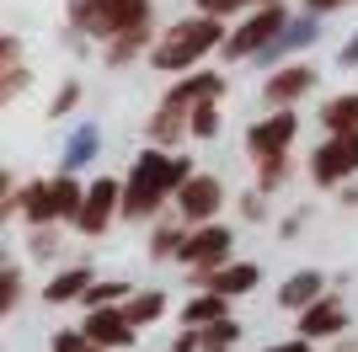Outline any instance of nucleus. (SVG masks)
<instances>
[{
  "instance_id": "obj_20",
  "label": "nucleus",
  "mask_w": 358,
  "mask_h": 352,
  "mask_svg": "<svg viewBox=\"0 0 358 352\" xmlns=\"http://www.w3.org/2000/svg\"><path fill=\"white\" fill-rule=\"evenodd\" d=\"M209 11H230V6H246V0H203Z\"/></svg>"
},
{
  "instance_id": "obj_7",
  "label": "nucleus",
  "mask_w": 358,
  "mask_h": 352,
  "mask_svg": "<svg viewBox=\"0 0 358 352\" xmlns=\"http://www.w3.org/2000/svg\"><path fill=\"white\" fill-rule=\"evenodd\" d=\"M96 22H102V32H113V27L134 32L145 22V0H96Z\"/></svg>"
},
{
  "instance_id": "obj_9",
  "label": "nucleus",
  "mask_w": 358,
  "mask_h": 352,
  "mask_svg": "<svg viewBox=\"0 0 358 352\" xmlns=\"http://www.w3.org/2000/svg\"><path fill=\"white\" fill-rule=\"evenodd\" d=\"M224 251H230V235L224 230H198L193 240L182 246V256H187V262H220Z\"/></svg>"
},
{
  "instance_id": "obj_10",
  "label": "nucleus",
  "mask_w": 358,
  "mask_h": 352,
  "mask_svg": "<svg viewBox=\"0 0 358 352\" xmlns=\"http://www.w3.org/2000/svg\"><path fill=\"white\" fill-rule=\"evenodd\" d=\"M129 315H118V309H96V315H91L86 321V337L91 342H129Z\"/></svg>"
},
{
  "instance_id": "obj_4",
  "label": "nucleus",
  "mask_w": 358,
  "mask_h": 352,
  "mask_svg": "<svg viewBox=\"0 0 358 352\" xmlns=\"http://www.w3.org/2000/svg\"><path fill=\"white\" fill-rule=\"evenodd\" d=\"M289 133H294V117L278 112V117H268L262 129H252V149L262 155V161H278V155H284V145H289Z\"/></svg>"
},
{
  "instance_id": "obj_14",
  "label": "nucleus",
  "mask_w": 358,
  "mask_h": 352,
  "mask_svg": "<svg viewBox=\"0 0 358 352\" xmlns=\"http://www.w3.org/2000/svg\"><path fill=\"white\" fill-rule=\"evenodd\" d=\"M252 283H257V267H230V272H214L209 288H220V293H241V288H252Z\"/></svg>"
},
{
  "instance_id": "obj_16",
  "label": "nucleus",
  "mask_w": 358,
  "mask_h": 352,
  "mask_svg": "<svg viewBox=\"0 0 358 352\" xmlns=\"http://www.w3.org/2000/svg\"><path fill=\"white\" fill-rule=\"evenodd\" d=\"M86 272H64V278L59 283H54V288H48V299H70V293H80V288H86Z\"/></svg>"
},
{
  "instance_id": "obj_12",
  "label": "nucleus",
  "mask_w": 358,
  "mask_h": 352,
  "mask_svg": "<svg viewBox=\"0 0 358 352\" xmlns=\"http://www.w3.org/2000/svg\"><path fill=\"white\" fill-rule=\"evenodd\" d=\"M327 123L337 133H353L358 129V96H337V102H327Z\"/></svg>"
},
{
  "instance_id": "obj_17",
  "label": "nucleus",
  "mask_w": 358,
  "mask_h": 352,
  "mask_svg": "<svg viewBox=\"0 0 358 352\" xmlns=\"http://www.w3.org/2000/svg\"><path fill=\"white\" fill-rule=\"evenodd\" d=\"M220 309H224V299H220V288H214L209 299H198V305L187 309V321H214V315H220Z\"/></svg>"
},
{
  "instance_id": "obj_8",
  "label": "nucleus",
  "mask_w": 358,
  "mask_h": 352,
  "mask_svg": "<svg viewBox=\"0 0 358 352\" xmlns=\"http://www.w3.org/2000/svg\"><path fill=\"white\" fill-rule=\"evenodd\" d=\"M113 203H118V187H113V182H96L91 198H86V208H80V224H86V230H102L107 214H113Z\"/></svg>"
},
{
  "instance_id": "obj_1",
  "label": "nucleus",
  "mask_w": 358,
  "mask_h": 352,
  "mask_svg": "<svg viewBox=\"0 0 358 352\" xmlns=\"http://www.w3.org/2000/svg\"><path fill=\"white\" fill-rule=\"evenodd\" d=\"M182 182H187V166H182L177 155H139V171H134V182H129L123 208H129V214H150V208L161 203L171 187H182Z\"/></svg>"
},
{
  "instance_id": "obj_23",
  "label": "nucleus",
  "mask_w": 358,
  "mask_h": 352,
  "mask_svg": "<svg viewBox=\"0 0 358 352\" xmlns=\"http://www.w3.org/2000/svg\"><path fill=\"white\" fill-rule=\"evenodd\" d=\"M310 6H337V0H310Z\"/></svg>"
},
{
  "instance_id": "obj_6",
  "label": "nucleus",
  "mask_w": 358,
  "mask_h": 352,
  "mask_svg": "<svg viewBox=\"0 0 358 352\" xmlns=\"http://www.w3.org/2000/svg\"><path fill=\"white\" fill-rule=\"evenodd\" d=\"M214 203H220V187H214L209 176H187L182 182V214L187 219H209Z\"/></svg>"
},
{
  "instance_id": "obj_15",
  "label": "nucleus",
  "mask_w": 358,
  "mask_h": 352,
  "mask_svg": "<svg viewBox=\"0 0 358 352\" xmlns=\"http://www.w3.org/2000/svg\"><path fill=\"white\" fill-rule=\"evenodd\" d=\"M315 293H321V278H315V272H299V278L284 288V305H310Z\"/></svg>"
},
{
  "instance_id": "obj_21",
  "label": "nucleus",
  "mask_w": 358,
  "mask_h": 352,
  "mask_svg": "<svg viewBox=\"0 0 358 352\" xmlns=\"http://www.w3.org/2000/svg\"><path fill=\"white\" fill-rule=\"evenodd\" d=\"M348 149H353V166H358V129L348 133Z\"/></svg>"
},
{
  "instance_id": "obj_3",
  "label": "nucleus",
  "mask_w": 358,
  "mask_h": 352,
  "mask_svg": "<svg viewBox=\"0 0 358 352\" xmlns=\"http://www.w3.org/2000/svg\"><path fill=\"white\" fill-rule=\"evenodd\" d=\"M75 208V182H54V187H32L27 214L32 219H54V214H70Z\"/></svg>"
},
{
  "instance_id": "obj_13",
  "label": "nucleus",
  "mask_w": 358,
  "mask_h": 352,
  "mask_svg": "<svg viewBox=\"0 0 358 352\" xmlns=\"http://www.w3.org/2000/svg\"><path fill=\"white\" fill-rule=\"evenodd\" d=\"M305 86H310V70H284V75H273V80H268V96H273V102H284V96H299Z\"/></svg>"
},
{
  "instance_id": "obj_11",
  "label": "nucleus",
  "mask_w": 358,
  "mask_h": 352,
  "mask_svg": "<svg viewBox=\"0 0 358 352\" xmlns=\"http://www.w3.org/2000/svg\"><path fill=\"white\" fill-rule=\"evenodd\" d=\"M343 325V305H331V299H321V305L305 309V337H331Z\"/></svg>"
},
{
  "instance_id": "obj_19",
  "label": "nucleus",
  "mask_w": 358,
  "mask_h": 352,
  "mask_svg": "<svg viewBox=\"0 0 358 352\" xmlns=\"http://www.w3.org/2000/svg\"><path fill=\"white\" fill-rule=\"evenodd\" d=\"M214 123H220V117H214V102H209V107H198L193 129H198V133H214Z\"/></svg>"
},
{
  "instance_id": "obj_18",
  "label": "nucleus",
  "mask_w": 358,
  "mask_h": 352,
  "mask_svg": "<svg viewBox=\"0 0 358 352\" xmlns=\"http://www.w3.org/2000/svg\"><path fill=\"white\" fill-rule=\"evenodd\" d=\"M155 309H161V299H155V293H145V299H139V305L129 309V321L139 325V321H150V315H155Z\"/></svg>"
},
{
  "instance_id": "obj_5",
  "label": "nucleus",
  "mask_w": 358,
  "mask_h": 352,
  "mask_svg": "<svg viewBox=\"0 0 358 352\" xmlns=\"http://www.w3.org/2000/svg\"><path fill=\"white\" fill-rule=\"evenodd\" d=\"M278 27H284V11H278V6H268L257 22H246V32H236V38H230V48H236V54H252V48L273 43V32H278Z\"/></svg>"
},
{
  "instance_id": "obj_2",
  "label": "nucleus",
  "mask_w": 358,
  "mask_h": 352,
  "mask_svg": "<svg viewBox=\"0 0 358 352\" xmlns=\"http://www.w3.org/2000/svg\"><path fill=\"white\" fill-rule=\"evenodd\" d=\"M214 43H220V27H214V22H182V27L155 48V64H161V70H187V64Z\"/></svg>"
},
{
  "instance_id": "obj_22",
  "label": "nucleus",
  "mask_w": 358,
  "mask_h": 352,
  "mask_svg": "<svg viewBox=\"0 0 358 352\" xmlns=\"http://www.w3.org/2000/svg\"><path fill=\"white\" fill-rule=\"evenodd\" d=\"M273 352H305V342H289V347H273Z\"/></svg>"
}]
</instances>
